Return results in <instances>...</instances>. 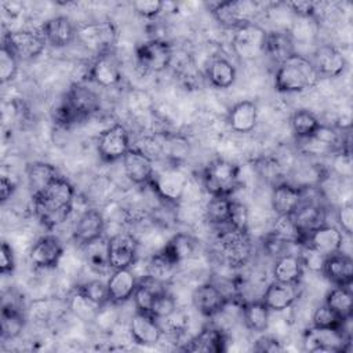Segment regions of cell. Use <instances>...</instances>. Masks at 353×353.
Masks as SVG:
<instances>
[{
  "label": "cell",
  "instance_id": "cell-1",
  "mask_svg": "<svg viewBox=\"0 0 353 353\" xmlns=\"http://www.w3.org/2000/svg\"><path fill=\"white\" fill-rule=\"evenodd\" d=\"M74 196L73 185L62 176L55 178L44 190L32 196L33 211L40 223L47 229L65 223L73 211Z\"/></svg>",
  "mask_w": 353,
  "mask_h": 353
},
{
  "label": "cell",
  "instance_id": "cell-2",
  "mask_svg": "<svg viewBox=\"0 0 353 353\" xmlns=\"http://www.w3.org/2000/svg\"><path fill=\"white\" fill-rule=\"evenodd\" d=\"M319 72L313 62L295 52L279 65L274 74V87L280 92H303L319 81Z\"/></svg>",
  "mask_w": 353,
  "mask_h": 353
},
{
  "label": "cell",
  "instance_id": "cell-3",
  "mask_svg": "<svg viewBox=\"0 0 353 353\" xmlns=\"http://www.w3.org/2000/svg\"><path fill=\"white\" fill-rule=\"evenodd\" d=\"M201 186L210 196L230 197L239 186V167L225 159H214L203 171Z\"/></svg>",
  "mask_w": 353,
  "mask_h": 353
},
{
  "label": "cell",
  "instance_id": "cell-4",
  "mask_svg": "<svg viewBox=\"0 0 353 353\" xmlns=\"http://www.w3.org/2000/svg\"><path fill=\"white\" fill-rule=\"evenodd\" d=\"M188 183L189 176L178 165H170L160 171H154L148 186H150L154 194L165 203L178 204L183 199Z\"/></svg>",
  "mask_w": 353,
  "mask_h": 353
},
{
  "label": "cell",
  "instance_id": "cell-5",
  "mask_svg": "<svg viewBox=\"0 0 353 353\" xmlns=\"http://www.w3.org/2000/svg\"><path fill=\"white\" fill-rule=\"evenodd\" d=\"M210 11L221 25L236 30L254 22L258 12V4L248 0L218 1L210 7Z\"/></svg>",
  "mask_w": 353,
  "mask_h": 353
},
{
  "label": "cell",
  "instance_id": "cell-6",
  "mask_svg": "<svg viewBox=\"0 0 353 353\" xmlns=\"http://www.w3.org/2000/svg\"><path fill=\"white\" fill-rule=\"evenodd\" d=\"M268 32L252 22L234 30L232 37V50L243 61H252L265 54Z\"/></svg>",
  "mask_w": 353,
  "mask_h": 353
},
{
  "label": "cell",
  "instance_id": "cell-7",
  "mask_svg": "<svg viewBox=\"0 0 353 353\" xmlns=\"http://www.w3.org/2000/svg\"><path fill=\"white\" fill-rule=\"evenodd\" d=\"M130 149V135L121 123H114L101 132L97 150L102 161L114 163L121 160Z\"/></svg>",
  "mask_w": 353,
  "mask_h": 353
},
{
  "label": "cell",
  "instance_id": "cell-8",
  "mask_svg": "<svg viewBox=\"0 0 353 353\" xmlns=\"http://www.w3.org/2000/svg\"><path fill=\"white\" fill-rule=\"evenodd\" d=\"M76 37L88 50L98 54L110 51L117 40V29L112 21H101L77 28Z\"/></svg>",
  "mask_w": 353,
  "mask_h": 353
},
{
  "label": "cell",
  "instance_id": "cell-9",
  "mask_svg": "<svg viewBox=\"0 0 353 353\" xmlns=\"http://www.w3.org/2000/svg\"><path fill=\"white\" fill-rule=\"evenodd\" d=\"M219 248L223 258L233 266L248 262L252 254V243L248 232L236 230L228 226L219 236Z\"/></svg>",
  "mask_w": 353,
  "mask_h": 353
},
{
  "label": "cell",
  "instance_id": "cell-10",
  "mask_svg": "<svg viewBox=\"0 0 353 353\" xmlns=\"http://www.w3.org/2000/svg\"><path fill=\"white\" fill-rule=\"evenodd\" d=\"M139 243L130 232H117L108 239V259L112 270L131 268L138 258Z\"/></svg>",
  "mask_w": 353,
  "mask_h": 353
},
{
  "label": "cell",
  "instance_id": "cell-11",
  "mask_svg": "<svg viewBox=\"0 0 353 353\" xmlns=\"http://www.w3.org/2000/svg\"><path fill=\"white\" fill-rule=\"evenodd\" d=\"M3 43H6L10 50L17 55V58L22 61L39 57L44 51L47 44L41 32H34L30 29L10 30L4 34Z\"/></svg>",
  "mask_w": 353,
  "mask_h": 353
},
{
  "label": "cell",
  "instance_id": "cell-12",
  "mask_svg": "<svg viewBox=\"0 0 353 353\" xmlns=\"http://www.w3.org/2000/svg\"><path fill=\"white\" fill-rule=\"evenodd\" d=\"M349 338L343 330L310 327L303 334V347L307 352H345Z\"/></svg>",
  "mask_w": 353,
  "mask_h": 353
},
{
  "label": "cell",
  "instance_id": "cell-13",
  "mask_svg": "<svg viewBox=\"0 0 353 353\" xmlns=\"http://www.w3.org/2000/svg\"><path fill=\"white\" fill-rule=\"evenodd\" d=\"M172 52L174 51L167 41L152 39L137 47V59L145 70L160 73L171 65Z\"/></svg>",
  "mask_w": 353,
  "mask_h": 353
},
{
  "label": "cell",
  "instance_id": "cell-14",
  "mask_svg": "<svg viewBox=\"0 0 353 353\" xmlns=\"http://www.w3.org/2000/svg\"><path fill=\"white\" fill-rule=\"evenodd\" d=\"M342 244L343 233L341 232V229L328 223H323L307 232L303 237L302 244L299 245H306L317 251L323 256H327L339 252L342 250Z\"/></svg>",
  "mask_w": 353,
  "mask_h": 353
},
{
  "label": "cell",
  "instance_id": "cell-15",
  "mask_svg": "<svg viewBox=\"0 0 353 353\" xmlns=\"http://www.w3.org/2000/svg\"><path fill=\"white\" fill-rule=\"evenodd\" d=\"M128 331L132 341L141 346H154L163 338V327L159 320L149 313L138 312L132 314L128 324Z\"/></svg>",
  "mask_w": 353,
  "mask_h": 353
},
{
  "label": "cell",
  "instance_id": "cell-16",
  "mask_svg": "<svg viewBox=\"0 0 353 353\" xmlns=\"http://www.w3.org/2000/svg\"><path fill=\"white\" fill-rule=\"evenodd\" d=\"M88 77L101 87H114L121 81V66L114 52L105 51L95 57L88 69Z\"/></svg>",
  "mask_w": 353,
  "mask_h": 353
},
{
  "label": "cell",
  "instance_id": "cell-17",
  "mask_svg": "<svg viewBox=\"0 0 353 353\" xmlns=\"http://www.w3.org/2000/svg\"><path fill=\"white\" fill-rule=\"evenodd\" d=\"M63 245L58 237L47 234L34 241L29 251V261L37 269H52L63 256Z\"/></svg>",
  "mask_w": 353,
  "mask_h": 353
},
{
  "label": "cell",
  "instance_id": "cell-18",
  "mask_svg": "<svg viewBox=\"0 0 353 353\" xmlns=\"http://www.w3.org/2000/svg\"><path fill=\"white\" fill-rule=\"evenodd\" d=\"M229 298L212 283H203L192 292V303L194 309L205 317L221 313L228 305Z\"/></svg>",
  "mask_w": 353,
  "mask_h": 353
},
{
  "label": "cell",
  "instance_id": "cell-19",
  "mask_svg": "<svg viewBox=\"0 0 353 353\" xmlns=\"http://www.w3.org/2000/svg\"><path fill=\"white\" fill-rule=\"evenodd\" d=\"M105 229L106 221L103 212L98 208H87L76 221L73 229V240L80 245H85L103 236Z\"/></svg>",
  "mask_w": 353,
  "mask_h": 353
},
{
  "label": "cell",
  "instance_id": "cell-20",
  "mask_svg": "<svg viewBox=\"0 0 353 353\" xmlns=\"http://www.w3.org/2000/svg\"><path fill=\"white\" fill-rule=\"evenodd\" d=\"M123 170L127 179L138 186L149 185L154 175L153 160L142 153L137 148H131L125 156L121 159Z\"/></svg>",
  "mask_w": 353,
  "mask_h": 353
},
{
  "label": "cell",
  "instance_id": "cell-21",
  "mask_svg": "<svg viewBox=\"0 0 353 353\" xmlns=\"http://www.w3.org/2000/svg\"><path fill=\"white\" fill-rule=\"evenodd\" d=\"M320 76L336 77L346 68V58L343 52L332 44H321L316 47L312 59Z\"/></svg>",
  "mask_w": 353,
  "mask_h": 353
},
{
  "label": "cell",
  "instance_id": "cell-22",
  "mask_svg": "<svg viewBox=\"0 0 353 353\" xmlns=\"http://www.w3.org/2000/svg\"><path fill=\"white\" fill-rule=\"evenodd\" d=\"M63 101L69 105L79 120H84L99 110V97L90 88L76 83L66 92Z\"/></svg>",
  "mask_w": 353,
  "mask_h": 353
},
{
  "label": "cell",
  "instance_id": "cell-23",
  "mask_svg": "<svg viewBox=\"0 0 353 353\" xmlns=\"http://www.w3.org/2000/svg\"><path fill=\"white\" fill-rule=\"evenodd\" d=\"M138 279L131 268L114 269L109 276L106 285L110 303H123L132 298L138 285Z\"/></svg>",
  "mask_w": 353,
  "mask_h": 353
},
{
  "label": "cell",
  "instance_id": "cell-24",
  "mask_svg": "<svg viewBox=\"0 0 353 353\" xmlns=\"http://www.w3.org/2000/svg\"><path fill=\"white\" fill-rule=\"evenodd\" d=\"M40 32L48 44L57 48H62L69 46L76 39L77 28L73 25L70 18L58 15L47 19L43 23Z\"/></svg>",
  "mask_w": 353,
  "mask_h": 353
},
{
  "label": "cell",
  "instance_id": "cell-25",
  "mask_svg": "<svg viewBox=\"0 0 353 353\" xmlns=\"http://www.w3.org/2000/svg\"><path fill=\"white\" fill-rule=\"evenodd\" d=\"M321 273L335 285L350 287L353 280V261L342 251L327 255L323 262Z\"/></svg>",
  "mask_w": 353,
  "mask_h": 353
},
{
  "label": "cell",
  "instance_id": "cell-26",
  "mask_svg": "<svg viewBox=\"0 0 353 353\" xmlns=\"http://www.w3.org/2000/svg\"><path fill=\"white\" fill-rule=\"evenodd\" d=\"M298 284L273 280L266 287L262 295V301L270 312H283L294 305V302L298 299Z\"/></svg>",
  "mask_w": 353,
  "mask_h": 353
},
{
  "label": "cell",
  "instance_id": "cell-27",
  "mask_svg": "<svg viewBox=\"0 0 353 353\" xmlns=\"http://www.w3.org/2000/svg\"><path fill=\"white\" fill-rule=\"evenodd\" d=\"M303 199V188L281 182L272 190V210L276 215H292Z\"/></svg>",
  "mask_w": 353,
  "mask_h": 353
},
{
  "label": "cell",
  "instance_id": "cell-28",
  "mask_svg": "<svg viewBox=\"0 0 353 353\" xmlns=\"http://www.w3.org/2000/svg\"><path fill=\"white\" fill-rule=\"evenodd\" d=\"M258 123V106L254 101H240L228 113L229 127L239 134H248L255 130Z\"/></svg>",
  "mask_w": 353,
  "mask_h": 353
},
{
  "label": "cell",
  "instance_id": "cell-29",
  "mask_svg": "<svg viewBox=\"0 0 353 353\" xmlns=\"http://www.w3.org/2000/svg\"><path fill=\"white\" fill-rule=\"evenodd\" d=\"M185 352H205L218 353L226 350V336L215 327H205L192 339H189L182 347Z\"/></svg>",
  "mask_w": 353,
  "mask_h": 353
},
{
  "label": "cell",
  "instance_id": "cell-30",
  "mask_svg": "<svg viewBox=\"0 0 353 353\" xmlns=\"http://www.w3.org/2000/svg\"><path fill=\"white\" fill-rule=\"evenodd\" d=\"M197 240L188 233H176L159 250L171 262L179 265L182 261L189 259L197 250Z\"/></svg>",
  "mask_w": 353,
  "mask_h": 353
},
{
  "label": "cell",
  "instance_id": "cell-31",
  "mask_svg": "<svg viewBox=\"0 0 353 353\" xmlns=\"http://www.w3.org/2000/svg\"><path fill=\"white\" fill-rule=\"evenodd\" d=\"M295 52V41L288 30L268 32L265 54H268L274 62L280 65Z\"/></svg>",
  "mask_w": 353,
  "mask_h": 353
},
{
  "label": "cell",
  "instance_id": "cell-32",
  "mask_svg": "<svg viewBox=\"0 0 353 353\" xmlns=\"http://www.w3.org/2000/svg\"><path fill=\"white\" fill-rule=\"evenodd\" d=\"M294 222L296 223V226L299 228L301 233L305 234L307 232H310L312 229L325 223V210L312 201H301V204L298 205V208L294 211V214L291 215ZM303 241V240H302Z\"/></svg>",
  "mask_w": 353,
  "mask_h": 353
},
{
  "label": "cell",
  "instance_id": "cell-33",
  "mask_svg": "<svg viewBox=\"0 0 353 353\" xmlns=\"http://www.w3.org/2000/svg\"><path fill=\"white\" fill-rule=\"evenodd\" d=\"M303 269L305 268L299 255L283 254L276 259L272 274L276 281L299 284L303 276Z\"/></svg>",
  "mask_w": 353,
  "mask_h": 353
},
{
  "label": "cell",
  "instance_id": "cell-34",
  "mask_svg": "<svg viewBox=\"0 0 353 353\" xmlns=\"http://www.w3.org/2000/svg\"><path fill=\"white\" fill-rule=\"evenodd\" d=\"M58 171L54 165L48 163H30L26 167V179H28V186L30 189V194L34 196L44 190L47 185L58 178Z\"/></svg>",
  "mask_w": 353,
  "mask_h": 353
},
{
  "label": "cell",
  "instance_id": "cell-35",
  "mask_svg": "<svg viewBox=\"0 0 353 353\" xmlns=\"http://www.w3.org/2000/svg\"><path fill=\"white\" fill-rule=\"evenodd\" d=\"M236 68L226 58H215L207 68V79L215 88H229L236 81Z\"/></svg>",
  "mask_w": 353,
  "mask_h": 353
},
{
  "label": "cell",
  "instance_id": "cell-36",
  "mask_svg": "<svg viewBox=\"0 0 353 353\" xmlns=\"http://www.w3.org/2000/svg\"><path fill=\"white\" fill-rule=\"evenodd\" d=\"M243 319L248 330L263 332L269 328L270 310L263 301H251L243 305Z\"/></svg>",
  "mask_w": 353,
  "mask_h": 353
},
{
  "label": "cell",
  "instance_id": "cell-37",
  "mask_svg": "<svg viewBox=\"0 0 353 353\" xmlns=\"http://www.w3.org/2000/svg\"><path fill=\"white\" fill-rule=\"evenodd\" d=\"M330 309H332L342 320L352 319L353 313V295L350 287L335 285L325 295L324 302Z\"/></svg>",
  "mask_w": 353,
  "mask_h": 353
},
{
  "label": "cell",
  "instance_id": "cell-38",
  "mask_svg": "<svg viewBox=\"0 0 353 353\" xmlns=\"http://www.w3.org/2000/svg\"><path fill=\"white\" fill-rule=\"evenodd\" d=\"M25 327V316L19 306L12 303H3L1 309V338L15 339Z\"/></svg>",
  "mask_w": 353,
  "mask_h": 353
},
{
  "label": "cell",
  "instance_id": "cell-39",
  "mask_svg": "<svg viewBox=\"0 0 353 353\" xmlns=\"http://www.w3.org/2000/svg\"><path fill=\"white\" fill-rule=\"evenodd\" d=\"M291 128L298 139L312 137L321 125L317 116L307 109H298L291 116Z\"/></svg>",
  "mask_w": 353,
  "mask_h": 353
},
{
  "label": "cell",
  "instance_id": "cell-40",
  "mask_svg": "<svg viewBox=\"0 0 353 353\" xmlns=\"http://www.w3.org/2000/svg\"><path fill=\"white\" fill-rule=\"evenodd\" d=\"M176 263L171 262L165 255H163L160 251H156L146 265V276L157 283H165L168 281L176 270Z\"/></svg>",
  "mask_w": 353,
  "mask_h": 353
},
{
  "label": "cell",
  "instance_id": "cell-41",
  "mask_svg": "<svg viewBox=\"0 0 353 353\" xmlns=\"http://www.w3.org/2000/svg\"><path fill=\"white\" fill-rule=\"evenodd\" d=\"M85 250V258L88 265L99 272L105 269H110L108 259V239L101 236L99 239L83 245Z\"/></svg>",
  "mask_w": 353,
  "mask_h": 353
},
{
  "label": "cell",
  "instance_id": "cell-42",
  "mask_svg": "<svg viewBox=\"0 0 353 353\" xmlns=\"http://www.w3.org/2000/svg\"><path fill=\"white\" fill-rule=\"evenodd\" d=\"M270 233H273L274 236L280 237L281 240L290 244L294 243L299 245L302 244V240H303V234L301 233L299 228L296 226L291 215H277L273 222V228Z\"/></svg>",
  "mask_w": 353,
  "mask_h": 353
},
{
  "label": "cell",
  "instance_id": "cell-43",
  "mask_svg": "<svg viewBox=\"0 0 353 353\" xmlns=\"http://www.w3.org/2000/svg\"><path fill=\"white\" fill-rule=\"evenodd\" d=\"M211 199L205 204V218L211 223L216 226L228 225L229 219V207H230V197L226 196H210Z\"/></svg>",
  "mask_w": 353,
  "mask_h": 353
},
{
  "label": "cell",
  "instance_id": "cell-44",
  "mask_svg": "<svg viewBox=\"0 0 353 353\" xmlns=\"http://www.w3.org/2000/svg\"><path fill=\"white\" fill-rule=\"evenodd\" d=\"M156 283L157 281L152 280L150 277H148L143 281H138V285H137V288L134 291V295H132V301H134L135 309L138 312H145V313L150 312L153 299H154L156 294L160 291V290L153 287Z\"/></svg>",
  "mask_w": 353,
  "mask_h": 353
},
{
  "label": "cell",
  "instance_id": "cell-45",
  "mask_svg": "<svg viewBox=\"0 0 353 353\" xmlns=\"http://www.w3.org/2000/svg\"><path fill=\"white\" fill-rule=\"evenodd\" d=\"M349 320H342L332 309H330L325 303L320 305L314 309L312 316V325L319 328H334V330H343Z\"/></svg>",
  "mask_w": 353,
  "mask_h": 353
},
{
  "label": "cell",
  "instance_id": "cell-46",
  "mask_svg": "<svg viewBox=\"0 0 353 353\" xmlns=\"http://www.w3.org/2000/svg\"><path fill=\"white\" fill-rule=\"evenodd\" d=\"M80 294H83L88 301H91L98 307H103L109 302L108 285L101 280H91L87 281L76 288Z\"/></svg>",
  "mask_w": 353,
  "mask_h": 353
},
{
  "label": "cell",
  "instance_id": "cell-47",
  "mask_svg": "<svg viewBox=\"0 0 353 353\" xmlns=\"http://www.w3.org/2000/svg\"><path fill=\"white\" fill-rule=\"evenodd\" d=\"M176 313V301L175 298L164 290H160L152 303L149 314L157 320H165Z\"/></svg>",
  "mask_w": 353,
  "mask_h": 353
},
{
  "label": "cell",
  "instance_id": "cell-48",
  "mask_svg": "<svg viewBox=\"0 0 353 353\" xmlns=\"http://www.w3.org/2000/svg\"><path fill=\"white\" fill-rule=\"evenodd\" d=\"M288 32L294 41H309L317 33V18L296 17Z\"/></svg>",
  "mask_w": 353,
  "mask_h": 353
},
{
  "label": "cell",
  "instance_id": "cell-49",
  "mask_svg": "<svg viewBox=\"0 0 353 353\" xmlns=\"http://www.w3.org/2000/svg\"><path fill=\"white\" fill-rule=\"evenodd\" d=\"M228 226L232 228V229H236V230L248 232V228H250V210H248V207L244 203L230 199Z\"/></svg>",
  "mask_w": 353,
  "mask_h": 353
},
{
  "label": "cell",
  "instance_id": "cell-50",
  "mask_svg": "<svg viewBox=\"0 0 353 353\" xmlns=\"http://www.w3.org/2000/svg\"><path fill=\"white\" fill-rule=\"evenodd\" d=\"M18 58L10 50V47L3 43L0 48V80L3 84L14 80L18 72Z\"/></svg>",
  "mask_w": 353,
  "mask_h": 353
},
{
  "label": "cell",
  "instance_id": "cell-51",
  "mask_svg": "<svg viewBox=\"0 0 353 353\" xmlns=\"http://www.w3.org/2000/svg\"><path fill=\"white\" fill-rule=\"evenodd\" d=\"M332 168L339 176H345V178L352 176V159H350L349 150L339 149L334 152Z\"/></svg>",
  "mask_w": 353,
  "mask_h": 353
},
{
  "label": "cell",
  "instance_id": "cell-52",
  "mask_svg": "<svg viewBox=\"0 0 353 353\" xmlns=\"http://www.w3.org/2000/svg\"><path fill=\"white\" fill-rule=\"evenodd\" d=\"M164 3L160 0H139L132 3L134 11L143 18H154L163 11Z\"/></svg>",
  "mask_w": 353,
  "mask_h": 353
},
{
  "label": "cell",
  "instance_id": "cell-53",
  "mask_svg": "<svg viewBox=\"0 0 353 353\" xmlns=\"http://www.w3.org/2000/svg\"><path fill=\"white\" fill-rule=\"evenodd\" d=\"M301 247V261L303 263V268H309L313 272H321L323 268V262L324 258L321 254H319L317 251L306 247V245H299Z\"/></svg>",
  "mask_w": 353,
  "mask_h": 353
},
{
  "label": "cell",
  "instance_id": "cell-54",
  "mask_svg": "<svg viewBox=\"0 0 353 353\" xmlns=\"http://www.w3.org/2000/svg\"><path fill=\"white\" fill-rule=\"evenodd\" d=\"M285 6H287L296 17L317 18V6H319V3L307 1V0H295V1H287Z\"/></svg>",
  "mask_w": 353,
  "mask_h": 353
},
{
  "label": "cell",
  "instance_id": "cell-55",
  "mask_svg": "<svg viewBox=\"0 0 353 353\" xmlns=\"http://www.w3.org/2000/svg\"><path fill=\"white\" fill-rule=\"evenodd\" d=\"M128 106L131 112L142 114L150 109V98L146 92L131 91L128 97Z\"/></svg>",
  "mask_w": 353,
  "mask_h": 353
},
{
  "label": "cell",
  "instance_id": "cell-56",
  "mask_svg": "<svg viewBox=\"0 0 353 353\" xmlns=\"http://www.w3.org/2000/svg\"><path fill=\"white\" fill-rule=\"evenodd\" d=\"M15 269V258H14V251L12 247L7 243H1V251H0V273L3 276L11 274Z\"/></svg>",
  "mask_w": 353,
  "mask_h": 353
},
{
  "label": "cell",
  "instance_id": "cell-57",
  "mask_svg": "<svg viewBox=\"0 0 353 353\" xmlns=\"http://www.w3.org/2000/svg\"><path fill=\"white\" fill-rule=\"evenodd\" d=\"M336 219L339 223V228L342 229V232H345L346 234H352L353 230V205L352 203H345L338 208V214H336Z\"/></svg>",
  "mask_w": 353,
  "mask_h": 353
},
{
  "label": "cell",
  "instance_id": "cell-58",
  "mask_svg": "<svg viewBox=\"0 0 353 353\" xmlns=\"http://www.w3.org/2000/svg\"><path fill=\"white\" fill-rule=\"evenodd\" d=\"M256 352H281L284 347L281 343L273 336H262L256 341L254 347Z\"/></svg>",
  "mask_w": 353,
  "mask_h": 353
},
{
  "label": "cell",
  "instance_id": "cell-59",
  "mask_svg": "<svg viewBox=\"0 0 353 353\" xmlns=\"http://www.w3.org/2000/svg\"><path fill=\"white\" fill-rule=\"evenodd\" d=\"M15 182L8 178L7 175H1L0 178V197H1V201L6 203L14 193L15 190Z\"/></svg>",
  "mask_w": 353,
  "mask_h": 353
}]
</instances>
